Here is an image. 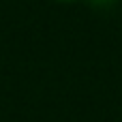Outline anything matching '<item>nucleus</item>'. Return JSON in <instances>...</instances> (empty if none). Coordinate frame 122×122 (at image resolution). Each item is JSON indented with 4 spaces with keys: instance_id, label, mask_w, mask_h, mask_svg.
Here are the masks:
<instances>
[{
    "instance_id": "nucleus-1",
    "label": "nucleus",
    "mask_w": 122,
    "mask_h": 122,
    "mask_svg": "<svg viewBox=\"0 0 122 122\" xmlns=\"http://www.w3.org/2000/svg\"><path fill=\"white\" fill-rule=\"evenodd\" d=\"M64 2H71V0H64Z\"/></svg>"
}]
</instances>
